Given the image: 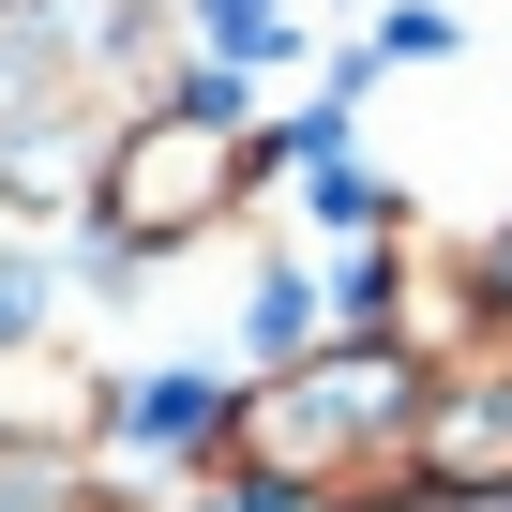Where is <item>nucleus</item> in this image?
<instances>
[{"label":"nucleus","mask_w":512,"mask_h":512,"mask_svg":"<svg viewBox=\"0 0 512 512\" xmlns=\"http://www.w3.org/2000/svg\"><path fill=\"white\" fill-rule=\"evenodd\" d=\"M256 211H272V106H256L241 76H211V61H166V91L76 181V226L106 256V287L121 272H166V256H211Z\"/></svg>","instance_id":"nucleus-1"},{"label":"nucleus","mask_w":512,"mask_h":512,"mask_svg":"<svg viewBox=\"0 0 512 512\" xmlns=\"http://www.w3.org/2000/svg\"><path fill=\"white\" fill-rule=\"evenodd\" d=\"M166 0H0V211L61 226L91 151L166 91Z\"/></svg>","instance_id":"nucleus-2"},{"label":"nucleus","mask_w":512,"mask_h":512,"mask_svg":"<svg viewBox=\"0 0 512 512\" xmlns=\"http://www.w3.org/2000/svg\"><path fill=\"white\" fill-rule=\"evenodd\" d=\"M467 287H482V317H497V347H512V196L467 226Z\"/></svg>","instance_id":"nucleus-3"},{"label":"nucleus","mask_w":512,"mask_h":512,"mask_svg":"<svg viewBox=\"0 0 512 512\" xmlns=\"http://www.w3.org/2000/svg\"><path fill=\"white\" fill-rule=\"evenodd\" d=\"M497 512H512V497H497Z\"/></svg>","instance_id":"nucleus-4"}]
</instances>
